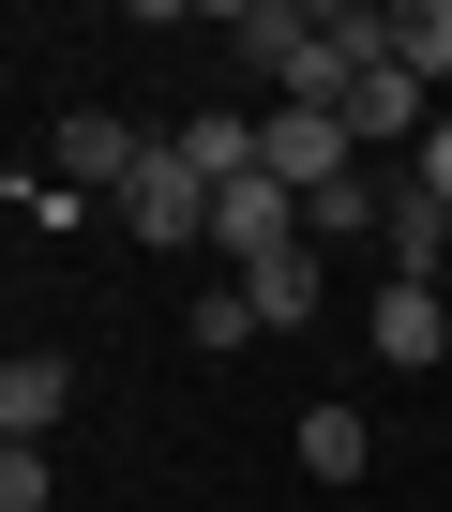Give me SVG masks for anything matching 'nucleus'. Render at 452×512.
Returning <instances> with one entry per match:
<instances>
[{"mask_svg": "<svg viewBox=\"0 0 452 512\" xmlns=\"http://www.w3.org/2000/svg\"><path fill=\"white\" fill-rule=\"evenodd\" d=\"M257 166H272L302 211H317L332 181H362V151H347V121H332V106H257Z\"/></svg>", "mask_w": 452, "mask_h": 512, "instance_id": "obj_1", "label": "nucleus"}, {"mask_svg": "<svg viewBox=\"0 0 452 512\" xmlns=\"http://www.w3.org/2000/svg\"><path fill=\"white\" fill-rule=\"evenodd\" d=\"M211 256H226V272H272V256H302V196H287L272 166H242V181L211 196Z\"/></svg>", "mask_w": 452, "mask_h": 512, "instance_id": "obj_2", "label": "nucleus"}, {"mask_svg": "<svg viewBox=\"0 0 452 512\" xmlns=\"http://www.w3.org/2000/svg\"><path fill=\"white\" fill-rule=\"evenodd\" d=\"M46 166H61V196H106V211H121V181L151 166V136H136L121 106H61V151H46Z\"/></svg>", "mask_w": 452, "mask_h": 512, "instance_id": "obj_3", "label": "nucleus"}, {"mask_svg": "<svg viewBox=\"0 0 452 512\" xmlns=\"http://www.w3.org/2000/svg\"><path fill=\"white\" fill-rule=\"evenodd\" d=\"M121 226H136L151 256H181V241H211V181H196V166H181V151L151 136V166L121 181Z\"/></svg>", "mask_w": 452, "mask_h": 512, "instance_id": "obj_4", "label": "nucleus"}, {"mask_svg": "<svg viewBox=\"0 0 452 512\" xmlns=\"http://www.w3.org/2000/svg\"><path fill=\"white\" fill-rule=\"evenodd\" d=\"M332 121H347V151H362V166H377V151H422V136H437V106H422V76H392V61H362Z\"/></svg>", "mask_w": 452, "mask_h": 512, "instance_id": "obj_5", "label": "nucleus"}, {"mask_svg": "<svg viewBox=\"0 0 452 512\" xmlns=\"http://www.w3.org/2000/svg\"><path fill=\"white\" fill-rule=\"evenodd\" d=\"M362 332H377V362H392V377H452V287H407V272H392Z\"/></svg>", "mask_w": 452, "mask_h": 512, "instance_id": "obj_6", "label": "nucleus"}, {"mask_svg": "<svg viewBox=\"0 0 452 512\" xmlns=\"http://www.w3.org/2000/svg\"><path fill=\"white\" fill-rule=\"evenodd\" d=\"M61 407H76V362H61V347H0V437L46 452V437H61Z\"/></svg>", "mask_w": 452, "mask_h": 512, "instance_id": "obj_7", "label": "nucleus"}, {"mask_svg": "<svg viewBox=\"0 0 452 512\" xmlns=\"http://www.w3.org/2000/svg\"><path fill=\"white\" fill-rule=\"evenodd\" d=\"M377 61L422 76V91H452V0H377Z\"/></svg>", "mask_w": 452, "mask_h": 512, "instance_id": "obj_8", "label": "nucleus"}, {"mask_svg": "<svg viewBox=\"0 0 452 512\" xmlns=\"http://www.w3.org/2000/svg\"><path fill=\"white\" fill-rule=\"evenodd\" d=\"M166 151H181V166H196V181L226 196V181H242V166H257V121H242V106H196V121H181Z\"/></svg>", "mask_w": 452, "mask_h": 512, "instance_id": "obj_9", "label": "nucleus"}, {"mask_svg": "<svg viewBox=\"0 0 452 512\" xmlns=\"http://www.w3.org/2000/svg\"><path fill=\"white\" fill-rule=\"evenodd\" d=\"M392 272H407V287H452V211H437L422 181L392 196Z\"/></svg>", "mask_w": 452, "mask_h": 512, "instance_id": "obj_10", "label": "nucleus"}, {"mask_svg": "<svg viewBox=\"0 0 452 512\" xmlns=\"http://www.w3.org/2000/svg\"><path fill=\"white\" fill-rule=\"evenodd\" d=\"M226 287L257 302V332H302V317H317V241H302V256H272V272H226Z\"/></svg>", "mask_w": 452, "mask_h": 512, "instance_id": "obj_11", "label": "nucleus"}, {"mask_svg": "<svg viewBox=\"0 0 452 512\" xmlns=\"http://www.w3.org/2000/svg\"><path fill=\"white\" fill-rule=\"evenodd\" d=\"M362 467H377L362 407H302V482H362Z\"/></svg>", "mask_w": 452, "mask_h": 512, "instance_id": "obj_12", "label": "nucleus"}, {"mask_svg": "<svg viewBox=\"0 0 452 512\" xmlns=\"http://www.w3.org/2000/svg\"><path fill=\"white\" fill-rule=\"evenodd\" d=\"M181 332L226 362V347H257V302H242V287H196V302H181Z\"/></svg>", "mask_w": 452, "mask_h": 512, "instance_id": "obj_13", "label": "nucleus"}, {"mask_svg": "<svg viewBox=\"0 0 452 512\" xmlns=\"http://www.w3.org/2000/svg\"><path fill=\"white\" fill-rule=\"evenodd\" d=\"M302 226H317V241H347V226H392V196H377V181H332V196H317Z\"/></svg>", "mask_w": 452, "mask_h": 512, "instance_id": "obj_14", "label": "nucleus"}, {"mask_svg": "<svg viewBox=\"0 0 452 512\" xmlns=\"http://www.w3.org/2000/svg\"><path fill=\"white\" fill-rule=\"evenodd\" d=\"M422 196L452 211V106H437V136H422Z\"/></svg>", "mask_w": 452, "mask_h": 512, "instance_id": "obj_15", "label": "nucleus"}]
</instances>
